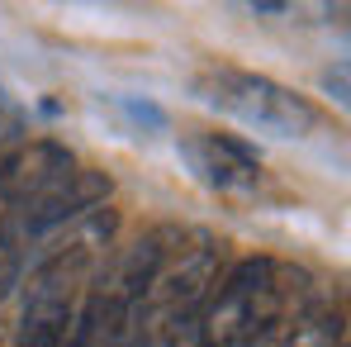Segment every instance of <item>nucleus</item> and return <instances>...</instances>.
<instances>
[{
  "label": "nucleus",
  "instance_id": "7ed1b4c3",
  "mask_svg": "<svg viewBox=\"0 0 351 347\" xmlns=\"http://www.w3.org/2000/svg\"><path fill=\"white\" fill-rule=\"evenodd\" d=\"M180 157L190 162V172L214 190H252L261 181V157L256 148H247L233 133H195L180 138Z\"/></svg>",
  "mask_w": 351,
  "mask_h": 347
},
{
  "label": "nucleus",
  "instance_id": "f03ea898",
  "mask_svg": "<svg viewBox=\"0 0 351 347\" xmlns=\"http://www.w3.org/2000/svg\"><path fill=\"white\" fill-rule=\"evenodd\" d=\"M280 309H285L280 267L276 262H247V267H237L228 276V286L219 290L214 309L204 314V343H214V347L247 343L266 324H276Z\"/></svg>",
  "mask_w": 351,
  "mask_h": 347
},
{
  "label": "nucleus",
  "instance_id": "20e7f679",
  "mask_svg": "<svg viewBox=\"0 0 351 347\" xmlns=\"http://www.w3.org/2000/svg\"><path fill=\"white\" fill-rule=\"evenodd\" d=\"M76 324V295L66 290H29L24 328L14 347H66V333Z\"/></svg>",
  "mask_w": 351,
  "mask_h": 347
},
{
  "label": "nucleus",
  "instance_id": "423d86ee",
  "mask_svg": "<svg viewBox=\"0 0 351 347\" xmlns=\"http://www.w3.org/2000/svg\"><path fill=\"white\" fill-rule=\"evenodd\" d=\"M0 219H5V200H0Z\"/></svg>",
  "mask_w": 351,
  "mask_h": 347
},
{
  "label": "nucleus",
  "instance_id": "f257e3e1",
  "mask_svg": "<svg viewBox=\"0 0 351 347\" xmlns=\"http://www.w3.org/2000/svg\"><path fill=\"white\" fill-rule=\"evenodd\" d=\"M195 96L209 110L228 115L233 124L271 133V138H304V133H313L323 124L313 100L294 96L290 86H280L271 76H256V71H228V67L209 71V76L195 81Z\"/></svg>",
  "mask_w": 351,
  "mask_h": 347
},
{
  "label": "nucleus",
  "instance_id": "39448f33",
  "mask_svg": "<svg viewBox=\"0 0 351 347\" xmlns=\"http://www.w3.org/2000/svg\"><path fill=\"white\" fill-rule=\"evenodd\" d=\"M114 110H119V115H128L133 124H143V128H152V133H167V115H162L157 105H147V100H128V96H119ZM152 133H147V138H152Z\"/></svg>",
  "mask_w": 351,
  "mask_h": 347
}]
</instances>
